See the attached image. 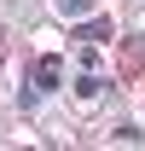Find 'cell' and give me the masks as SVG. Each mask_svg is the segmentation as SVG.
<instances>
[{"label": "cell", "instance_id": "4", "mask_svg": "<svg viewBox=\"0 0 145 151\" xmlns=\"http://www.w3.org/2000/svg\"><path fill=\"white\" fill-rule=\"evenodd\" d=\"M87 6H93V0H58V12H70V18H81Z\"/></svg>", "mask_w": 145, "mask_h": 151}, {"label": "cell", "instance_id": "2", "mask_svg": "<svg viewBox=\"0 0 145 151\" xmlns=\"http://www.w3.org/2000/svg\"><path fill=\"white\" fill-rule=\"evenodd\" d=\"M75 93H81V99H99V93H105V81H99V76L87 70V76H81V81H75Z\"/></svg>", "mask_w": 145, "mask_h": 151}, {"label": "cell", "instance_id": "3", "mask_svg": "<svg viewBox=\"0 0 145 151\" xmlns=\"http://www.w3.org/2000/svg\"><path fill=\"white\" fill-rule=\"evenodd\" d=\"M105 35H110V23H105V18H93L87 29H81V41H87V47H99V41H105Z\"/></svg>", "mask_w": 145, "mask_h": 151}, {"label": "cell", "instance_id": "1", "mask_svg": "<svg viewBox=\"0 0 145 151\" xmlns=\"http://www.w3.org/2000/svg\"><path fill=\"white\" fill-rule=\"evenodd\" d=\"M58 87V58H41L35 64V93H52Z\"/></svg>", "mask_w": 145, "mask_h": 151}]
</instances>
